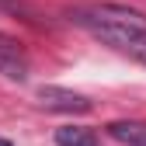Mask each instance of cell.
<instances>
[{
  "instance_id": "obj_1",
  "label": "cell",
  "mask_w": 146,
  "mask_h": 146,
  "mask_svg": "<svg viewBox=\"0 0 146 146\" xmlns=\"http://www.w3.org/2000/svg\"><path fill=\"white\" fill-rule=\"evenodd\" d=\"M73 21L84 25L94 35L118 31V35L146 38V14H139L136 7H125V4H90V7H80V11H73Z\"/></svg>"
},
{
  "instance_id": "obj_2",
  "label": "cell",
  "mask_w": 146,
  "mask_h": 146,
  "mask_svg": "<svg viewBox=\"0 0 146 146\" xmlns=\"http://www.w3.org/2000/svg\"><path fill=\"white\" fill-rule=\"evenodd\" d=\"M38 101L42 108H49V111H66V115H84L90 111V101L84 94H77V90H66V87H38Z\"/></svg>"
},
{
  "instance_id": "obj_3",
  "label": "cell",
  "mask_w": 146,
  "mask_h": 146,
  "mask_svg": "<svg viewBox=\"0 0 146 146\" xmlns=\"http://www.w3.org/2000/svg\"><path fill=\"white\" fill-rule=\"evenodd\" d=\"M0 77H7V80H28V63L25 56L17 52V45L11 38H0Z\"/></svg>"
},
{
  "instance_id": "obj_4",
  "label": "cell",
  "mask_w": 146,
  "mask_h": 146,
  "mask_svg": "<svg viewBox=\"0 0 146 146\" xmlns=\"http://www.w3.org/2000/svg\"><path fill=\"white\" fill-rule=\"evenodd\" d=\"M108 136L122 146H146V122H111Z\"/></svg>"
},
{
  "instance_id": "obj_5",
  "label": "cell",
  "mask_w": 146,
  "mask_h": 146,
  "mask_svg": "<svg viewBox=\"0 0 146 146\" xmlns=\"http://www.w3.org/2000/svg\"><path fill=\"white\" fill-rule=\"evenodd\" d=\"M56 146H98V136L80 125H63L56 129Z\"/></svg>"
},
{
  "instance_id": "obj_6",
  "label": "cell",
  "mask_w": 146,
  "mask_h": 146,
  "mask_svg": "<svg viewBox=\"0 0 146 146\" xmlns=\"http://www.w3.org/2000/svg\"><path fill=\"white\" fill-rule=\"evenodd\" d=\"M0 11H21V4L17 0H0Z\"/></svg>"
},
{
  "instance_id": "obj_7",
  "label": "cell",
  "mask_w": 146,
  "mask_h": 146,
  "mask_svg": "<svg viewBox=\"0 0 146 146\" xmlns=\"http://www.w3.org/2000/svg\"><path fill=\"white\" fill-rule=\"evenodd\" d=\"M0 146H11V143H7V139H0Z\"/></svg>"
}]
</instances>
